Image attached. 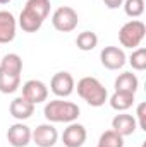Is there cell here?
<instances>
[{"instance_id": "obj_10", "label": "cell", "mask_w": 146, "mask_h": 147, "mask_svg": "<svg viewBox=\"0 0 146 147\" xmlns=\"http://www.w3.org/2000/svg\"><path fill=\"white\" fill-rule=\"evenodd\" d=\"M7 140L12 147H26L31 142V128L28 125H24L23 121H17L9 127Z\"/></svg>"}, {"instance_id": "obj_24", "label": "cell", "mask_w": 146, "mask_h": 147, "mask_svg": "<svg viewBox=\"0 0 146 147\" xmlns=\"http://www.w3.org/2000/svg\"><path fill=\"white\" fill-rule=\"evenodd\" d=\"M136 123L141 130L146 132V103H139L138 108H136Z\"/></svg>"}, {"instance_id": "obj_27", "label": "cell", "mask_w": 146, "mask_h": 147, "mask_svg": "<svg viewBox=\"0 0 146 147\" xmlns=\"http://www.w3.org/2000/svg\"><path fill=\"white\" fill-rule=\"evenodd\" d=\"M96 147H98V146H96Z\"/></svg>"}, {"instance_id": "obj_25", "label": "cell", "mask_w": 146, "mask_h": 147, "mask_svg": "<svg viewBox=\"0 0 146 147\" xmlns=\"http://www.w3.org/2000/svg\"><path fill=\"white\" fill-rule=\"evenodd\" d=\"M103 3H105V7H108V9H119V7H122V3H124V0H103Z\"/></svg>"}, {"instance_id": "obj_8", "label": "cell", "mask_w": 146, "mask_h": 147, "mask_svg": "<svg viewBox=\"0 0 146 147\" xmlns=\"http://www.w3.org/2000/svg\"><path fill=\"white\" fill-rule=\"evenodd\" d=\"M76 80L69 72H57L50 80V89L57 98H69L74 92Z\"/></svg>"}, {"instance_id": "obj_1", "label": "cell", "mask_w": 146, "mask_h": 147, "mask_svg": "<svg viewBox=\"0 0 146 147\" xmlns=\"http://www.w3.org/2000/svg\"><path fill=\"white\" fill-rule=\"evenodd\" d=\"M74 89H77L79 98L84 99L93 108H100L108 101V92H107L105 86L96 77H83V79H79L77 86Z\"/></svg>"}, {"instance_id": "obj_26", "label": "cell", "mask_w": 146, "mask_h": 147, "mask_svg": "<svg viewBox=\"0 0 146 147\" xmlns=\"http://www.w3.org/2000/svg\"><path fill=\"white\" fill-rule=\"evenodd\" d=\"M10 0H0V5H5V3H9Z\"/></svg>"}, {"instance_id": "obj_21", "label": "cell", "mask_w": 146, "mask_h": 147, "mask_svg": "<svg viewBox=\"0 0 146 147\" xmlns=\"http://www.w3.org/2000/svg\"><path fill=\"white\" fill-rule=\"evenodd\" d=\"M98 147H124V137H120L113 130H107L100 135Z\"/></svg>"}, {"instance_id": "obj_13", "label": "cell", "mask_w": 146, "mask_h": 147, "mask_svg": "<svg viewBox=\"0 0 146 147\" xmlns=\"http://www.w3.org/2000/svg\"><path fill=\"white\" fill-rule=\"evenodd\" d=\"M9 110H10V115H12L17 121H23V120H28V118L33 116V113H35V105L29 103L28 99H24L23 96H19V98L12 99Z\"/></svg>"}, {"instance_id": "obj_14", "label": "cell", "mask_w": 146, "mask_h": 147, "mask_svg": "<svg viewBox=\"0 0 146 147\" xmlns=\"http://www.w3.org/2000/svg\"><path fill=\"white\" fill-rule=\"evenodd\" d=\"M115 91H122V92H131L136 94L138 87H139V80L136 77V74L132 72H122L113 82Z\"/></svg>"}, {"instance_id": "obj_11", "label": "cell", "mask_w": 146, "mask_h": 147, "mask_svg": "<svg viewBox=\"0 0 146 147\" xmlns=\"http://www.w3.org/2000/svg\"><path fill=\"white\" fill-rule=\"evenodd\" d=\"M17 21L9 10H0V45L10 43L16 38Z\"/></svg>"}, {"instance_id": "obj_9", "label": "cell", "mask_w": 146, "mask_h": 147, "mask_svg": "<svg viewBox=\"0 0 146 147\" xmlns=\"http://www.w3.org/2000/svg\"><path fill=\"white\" fill-rule=\"evenodd\" d=\"M86 137H88V132H86L84 125L72 121L64 130L62 142H64V147H83L86 142Z\"/></svg>"}, {"instance_id": "obj_20", "label": "cell", "mask_w": 146, "mask_h": 147, "mask_svg": "<svg viewBox=\"0 0 146 147\" xmlns=\"http://www.w3.org/2000/svg\"><path fill=\"white\" fill-rule=\"evenodd\" d=\"M96 45H98V36L93 31H83L76 38V46L81 51H91L96 48Z\"/></svg>"}, {"instance_id": "obj_12", "label": "cell", "mask_w": 146, "mask_h": 147, "mask_svg": "<svg viewBox=\"0 0 146 147\" xmlns=\"http://www.w3.org/2000/svg\"><path fill=\"white\" fill-rule=\"evenodd\" d=\"M136 128H138V123H136V118L132 115L120 113V115H115L112 120V130L117 132L120 137L132 135L136 132Z\"/></svg>"}, {"instance_id": "obj_18", "label": "cell", "mask_w": 146, "mask_h": 147, "mask_svg": "<svg viewBox=\"0 0 146 147\" xmlns=\"http://www.w3.org/2000/svg\"><path fill=\"white\" fill-rule=\"evenodd\" d=\"M50 7H52L50 0H28L26 5H24L26 10H29L31 14H35V16L40 17L41 21H45V19L48 17V14H50Z\"/></svg>"}, {"instance_id": "obj_19", "label": "cell", "mask_w": 146, "mask_h": 147, "mask_svg": "<svg viewBox=\"0 0 146 147\" xmlns=\"http://www.w3.org/2000/svg\"><path fill=\"white\" fill-rule=\"evenodd\" d=\"M0 69H3V70H7L10 74L21 75V72H23V60H21V57L17 53H7L0 60Z\"/></svg>"}, {"instance_id": "obj_15", "label": "cell", "mask_w": 146, "mask_h": 147, "mask_svg": "<svg viewBox=\"0 0 146 147\" xmlns=\"http://www.w3.org/2000/svg\"><path fill=\"white\" fill-rule=\"evenodd\" d=\"M45 21H41L40 17H36L35 14H31L29 10L23 9L21 14H19V19H17V26L24 31V33H36L40 31V28L43 26Z\"/></svg>"}, {"instance_id": "obj_16", "label": "cell", "mask_w": 146, "mask_h": 147, "mask_svg": "<svg viewBox=\"0 0 146 147\" xmlns=\"http://www.w3.org/2000/svg\"><path fill=\"white\" fill-rule=\"evenodd\" d=\"M19 86H21V75L0 69V92L2 94H12L19 89Z\"/></svg>"}, {"instance_id": "obj_7", "label": "cell", "mask_w": 146, "mask_h": 147, "mask_svg": "<svg viewBox=\"0 0 146 147\" xmlns=\"http://www.w3.org/2000/svg\"><path fill=\"white\" fill-rule=\"evenodd\" d=\"M23 98L28 99L29 103H33L36 106L40 103L46 101V98H48V87L41 80L29 79V80H26L23 84Z\"/></svg>"}, {"instance_id": "obj_2", "label": "cell", "mask_w": 146, "mask_h": 147, "mask_svg": "<svg viewBox=\"0 0 146 147\" xmlns=\"http://www.w3.org/2000/svg\"><path fill=\"white\" fill-rule=\"evenodd\" d=\"M79 106L72 101L64 99H52L45 105L43 115L50 123H72L79 116Z\"/></svg>"}, {"instance_id": "obj_4", "label": "cell", "mask_w": 146, "mask_h": 147, "mask_svg": "<svg viewBox=\"0 0 146 147\" xmlns=\"http://www.w3.org/2000/svg\"><path fill=\"white\" fill-rule=\"evenodd\" d=\"M77 24H79V16L69 5H62L55 9V12L52 14V26L59 33H71L77 28Z\"/></svg>"}, {"instance_id": "obj_5", "label": "cell", "mask_w": 146, "mask_h": 147, "mask_svg": "<svg viewBox=\"0 0 146 147\" xmlns=\"http://www.w3.org/2000/svg\"><path fill=\"white\" fill-rule=\"evenodd\" d=\"M31 140L38 147H55L59 140V132L52 123H41L31 130Z\"/></svg>"}, {"instance_id": "obj_23", "label": "cell", "mask_w": 146, "mask_h": 147, "mask_svg": "<svg viewBox=\"0 0 146 147\" xmlns=\"http://www.w3.org/2000/svg\"><path fill=\"white\" fill-rule=\"evenodd\" d=\"M129 63L134 70H145L146 69V50L145 48H136L131 57H129Z\"/></svg>"}, {"instance_id": "obj_6", "label": "cell", "mask_w": 146, "mask_h": 147, "mask_svg": "<svg viewBox=\"0 0 146 147\" xmlns=\"http://www.w3.org/2000/svg\"><path fill=\"white\" fill-rule=\"evenodd\" d=\"M100 62L108 70H119L126 65L127 57H126L124 50L119 46H105L100 51Z\"/></svg>"}, {"instance_id": "obj_3", "label": "cell", "mask_w": 146, "mask_h": 147, "mask_svg": "<svg viewBox=\"0 0 146 147\" xmlns=\"http://www.w3.org/2000/svg\"><path fill=\"white\" fill-rule=\"evenodd\" d=\"M146 36V26L143 21H138V19H132L129 22H126L120 31H119V41L124 48H131V50H136L141 41Z\"/></svg>"}, {"instance_id": "obj_22", "label": "cell", "mask_w": 146, "mask_h": 147, "mask_svg": "<svg viewBox=\"0 0 146 147\" xmlns=\"http://www.w3.org/2000/svg\"><path fill=\"white\" fill-rule=\"evenodd\" d=\"M122 7H124V12L129 17L136 19L145 12V0H124Z\"/></svg>"}, {"instance_id": "obj_17", "label": "cell", "mask_w": 146, "mask_h": 147, "mask_svg": "<svg viewBox=\"0 0 146 147\" xmlns=\"http://www.w3.org/2000/svg\"><path fill=\"white\" fill-rule=\"evenodd\" d=\"M108 103L115 111H127L134 105V94L122 92V91H115L108 98Z\"/></svg>"}]
</instances>
